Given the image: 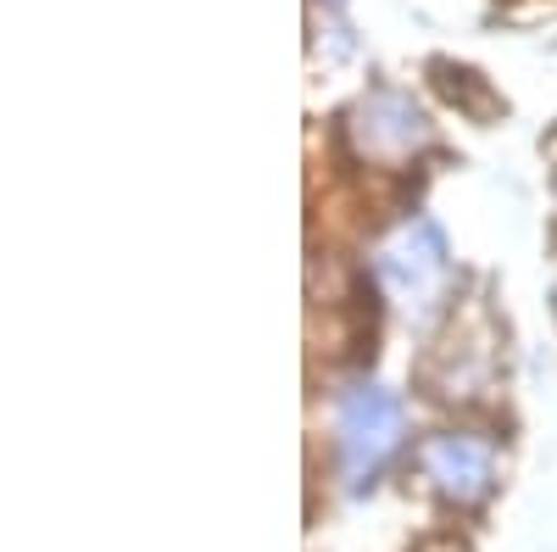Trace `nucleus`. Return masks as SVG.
<instances>
[{"mask_svg": "<svg viewBox=\"0 0 557 552\" xmlns=\"http://www.w3.org/2000/svg\"><path fill=\"white\" fill-rule=\"evenodd\" d=\"M335 430H341L346 480L362 486L396 452V441H401V402H396V391H385V385H351L346 402H341Z\"/></svg>", "mask_w": 557, "mask_h": 552, "instance_id": "1", "label": "nucleus"}, {"mask_svg": "<svg viewBox=\"0 0 557 552\" xmlns=\"http://www.w3.org/2000/svg\"><path fill=\"white\" fill-rule=\"evenodd\" d=\"M380 280H385V291L396 302L424 307L441 291V280H446V235H441L430 218L401 223L396 235H391V246L380 252Z\"/></svg>", "mask_w": 557, "mask_h": 552, "instance_id": "2", "label": "nucleus"}, {"mask_svg": "<svg viewBox=\"0 0 557 552\" xmlns=\"http://www.w3.org/2000/svg\"><path fill=\"white\" fill-rule=\"evenodd\" d=\"M351 140L368 151V157H407L430 140V123L407 96L396 89H374L362 96L357 112H351Z\"/></svg>", "mask_w": 557, "mask_h": 552, "instance_id": "3", "label": "nucleus"}, {"mask_svg": "<svg viewBox=\"0 0 557 552\" xmlns=\"http://www.w3.org/2000/svg\"><path fill=\"white\" fill-rule=\"evenodd\" d=\"M424 469L441 486V496H451V502H480L491 491V475H496L491 446L474 436H435L424 446Z\"/></svg>", "mask_w": 557, "mask_h": 552, "instance_id": "4", "label": "nucleus"}, {"mask_svg": "<svg viewBox=\"0 0 557 552\" xmlns=\"http://www.w3.org/2000/svg\"><path fill=\"white\" fill-rule=\"evenodd\" d=\"M335 7H341V0H335Z\"/></svg>", "mask_w": 557, "mask_h": 552, "instance_id": "5", "label": "nucleus"}]
</instances>
